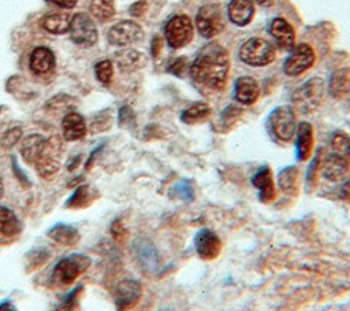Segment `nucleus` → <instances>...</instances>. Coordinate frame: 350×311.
Listing matches in <instances>:
<instances>
[{
    "label": "nucleus",
    "instance_id": "72a5a7b5",
    "mask_svg": "<svg viewBox=\"0 0 350 311\" xmlns=\"http://www.w3.org/2000/svg\"><path fill=\"white\" fill-rule=\"evenodd\" d=\"M172 195L183 201H191L194 199V190L193 186L190 185L189 181H180L174 185L172 188Z\"/></svg>",
    "mask_w": 350,
    "mask_h": 311
},
{
    "label": "nucleus",
    "instance_id": "c9c22d12",
    "mask_svg": "<svg viewBox=\"0 0 350 311\" xmlns=\"http://www.w3.org/2000/svg\"><path fill=\"white\" fill-rule=\"evenodd\" d=\"M81 292H82V286H78V289H74L53 311H75Z\"/></svg>",
    "mask_w": 350,
    "mask_h": 311
},
{
    "label": "nucleus",
    "instance_id": "aec40b11",
    "mask_svg": "<svg viewBox=\"0 0 350 311\" xmlns=\"http://www.w3.org/2000/svg\"><path fill=\"white\" fill-rule=\"evenodd\" d=\"M260 95L258 84L252 77H239L235 82V99L245 105L253 104Z\"/></svg>",
    "mask_w": 350,
    "mask_h": 311
},
{
    "label": "nucleus",
    "instance_id": "9b49d317",
    "mask_svg": "<svg viewBox=\"0 0 350 311\" xmlns=\"http://www.w3.org/2000/svg\"><path fill=\"white\" fill-rule=\"evenodd\" d=\"M135 260L145 274H154L160 267V258L154 244L146 237H138L133 244Z\"/></svg>",
    "mask_w": 350,
    "mask_h": 311
},
{
    "label": "nucleus",
    "instance_id": "a211bd4d",
    "mask_svg": "<svg viewBox=\"0 0 350 311\" xmlns=\"http://www.w3.org/2000/svg\"><path fill=\"white\" fill-rule=\"evenodd\" d=\"M313 142H314V136H313L312 125L308 122H301L297 126V141H295V151H297L298 160L306 162L312 156Z\"/></svg>",
    "mask_w": 350,
    "mask_h": 311
},
{
    "label": "nucleus",
    "instance_id": "a18cd8bd",
    "mask_svg": "<svg viewBox=\"0 0 350 311\" xmlns=\"http://www.w3.org/2000/svg\"><path fill=\"white\" fill-rule=\"evenodd\" d=\"M0 311H16V308L11 301H3L0 304Z\"/></svg>",
    "mask_w": 350,
    "mask_h": 311
},
{
    "label": "nucleus",
    "instance_id": "c756f323",
    "mask_svg": "<svg viewBox=\"0 0 350 311\" xmlns=\"http://www.w3.org/2000/svg\"><path fill=\"white\" fill-rule=\"evenodd\" d=\"M21 232V222L16 215L7 207L0 206V233L4 236H15Z\"/></svg>",
    "mask_w": 350,
    "mask_h": 311
},
{
    "label": "nucleus",
    "instance_id": "4be33fe9",
    "mask_svg": "<svg viewBox=\"0 0 350 311\" xmlns=\"http://www.w3.org/2000/svg\"><path fill=\"white\" fill-rule=\"evenodd\" d=\"M115 62L122 71L131 73L146 64V56L137 49L127 48L116 52Z\"/></svg>",
    "mask_w": 350,
    "mask_h": 311
},
{
    "label": "nucleus",
    "instance_id": "f8f14e48",
    "mask_svg": "<svg viewBox=\"0 0 350 311\" xmlns=\"http://www.w3.org/2000/svg\"><path fill=\"white\" fill-rule=\"evenodd\" d=\"M108 42L116 47H126L144 38V29L134 21H120L108 32Z\"/></svg>",
    "mask_w": 350,
    "mask_h": 311
},
{
    "label": "nucleus",
    "instance_id": "cd10ccee",
    "mask_svg": "<svg viewBox=\"0 0 350 311\" xmlns=\"http://www.w3.org/2000/svg\"><path fill=\"white\" fill-rule=\"evenodd\" d=\"M70 22H71V16L66 12L48 14L41 19L42 27L46 32L53 33V34H63V33L68 32Z\"/></svg>",
    "mask_w": 350,
    "mask_h": 311
},
{
    "label": "nucleus",
    "instance_id": "7ed1b4c3",
    "mask_svg": "<svg viewBox=\"0 0 350 311\" xmlns=\"http://www.w3.org/2000/svg\"><path fill=\"white\" fill-rule=\"evenodd\" d=\"M324 81L320 77L309 78L291 95V103L301 114H309L314 111L323 100Z\"/></svg>",
    "mask_w": 350,
    "mask_h": 311
},
{
    "label": "nucleus",
    "instance_id": "8fccbe9b",
    "mask_svg": "<svg viewBox=\"0 0 350 311\" xmlns=\"http://www.w3.org/2000/svg\"><path fill=\"white\" fill-rule=\"evenodd\" d=\"M159 311H168V310H159Z\"/></svg>",
    "mask_w": 350,
    "mask_h": 311
},
{
    "label": "nucleus",
    "instance_id": "9d476101",
    "mask_svg": "<svg viewBox=\"0 0 350 311\" xmlns=\"http://www.w3.org/2000/svg\"><path fill=\"white\" fill-rule=\"evenodd\" d=\"M316 60L314 51L308 44H298L293 48L291 53L287 56L283 70L290 77H297L302 73H305L308 69L313 66Z\"/></svg>",
    "mask_w": 350,
    "mask_h": 311
},
{
    "label": "nucleus",
    "instance_id": "6e6552de",
    "mask_svg": "<svg viewBox=\"0 0 350 311\" xmlns=\"http://www.w3.org/2000/svg\"><path fill=\"white\" fill-rule=\"evenodd\" d=\"M194 34V27L187 15H175L172 16L165 27H164V36L171 48H182L187 45Z\"/></svg>",
    "mask_w": 350,
    "mask_h": 311
},
{
    "label": "nucleus",
    "instance_id": "f3484780",
    "mask_svg": "<svg viewBox=\"0 0 350 311\" xmlns=\"http://www.w3.org/2000/svg\"><path fill=\"white\" fill-rule=\"evenodd\" d=\"M227 15L232 23L246 26L254 16L253 0H230L227 5Z\"/></svg>",
    "mask_w": 350,
    "mask_h": 311
},
{
    "label": "nucleus",
    "instance_id": "5701e85b",
    "mask_svg": "<svg viewBox=\"0 0 350 311\" xmlns=\"http://www.w3.org/2000/svg\"><path fill=\"white\" fill-rule=\"evenodd\" d=\"M328 92L334 99H343L350 93V69H338L328 82Z\"/></svg>",
    "mask_w": 350,
    "mask_h": 311
},
{
    "label": "nucleus",
    "instance_id": "49530a36",
    "mask_svg": "<svg viewBox=\"0 0 350 311\" xmlns=\"http://www.w3.org/2000/svg\"><path fill=\"white\" fill-rule=\"evenodd\" d=\"M260 5H262V7H272L273 5V3H275V0H256Z\"/></svg>",
    "mask_w": 350,
    "mask_h": 311
},
{
    "label": "nucleus",
    "instance_id": "c03bdc74",
    "mask_svg": "<svg viewBox=\"0 0 350 311\" xmlns=\"http://www.w3.org/2000/svg\"><path fill=\"white\" fill-rule=\"evenodd\" d=\"M51 1L62 8H72L78 3V0H51Z\"/></svg>",
    "mask_w": 350,
    "mask_h": 311
},
{
    "label": "nucleus",
    "instance_id": "de8ad7c7",
    "mask_svg": "<svg viewBox=\"0 0 350 311\" xmlns=\"http://www.w3.org/2000/svg\"><path fill=\"white\" fill-rule=\"evenodd\" d=\"M3 190H4L3 189V181H1V177H0V197L3 196Z\"/></svg>",
    "mask_w": 350,
    "mask_h": 311
},
{
    "label": "nucleus",
    "instance_id": "7c9ffc66",
    "mask_svg": "<svg viewBox=\"0 0 350 311\" xmlns=\"http://www.w3.org/2000/svg\"><path fill=\"white\" fill-rule=\"evenodd\" d=\"M90 14L98 22H107L115 15L113 0H92L90 1Z\"/></svg>",
    "mask_w": 350,
    "mask_h": 311
},
{
    "label": "nucleus",
    "instance_id": "09e8293b",
    "mask_svg": "<svg viewBox=\"0 0 350 311\" xmlns=\"http://www.w3.org/2000/svg\"><path fill=\"white\" fill-rule=\"evenodd\" d=\"M347 153H350V137H349V147H347Z\"/></svg>",
    "mask_w": 350,
    "mask_h": 311
},
{
    "label": "nucleus",
    "instance_id": "412c9836",
    "mask_svg": "<svg viewBox=\"0 0 350 311\" xmlns=\"http://www.w3.org/2000/svg\"><path fill=\"white\" fill-rule=\"evenodd\" d=\"M62 130H63L64 140L67 141L81 140L86 133L85 119L78 112H68L64 115L62 121Z\"/></svg>",
    "mask_w": 350,
    "mask_h": 311
},
{
    "label": "nucleus",
    "instance_id": "20e7f679",
    "mask_svg": "<svg viewBox=\"0 0 350 311\" xmlns=\"http://www.w3.org/2000/svg\"><path fill=\"white\" fill-rule=\"evenodd\" d=\"M275 48L271 42L260 37L246 40L239 48V58L243 63L254 67L267 66L275 59Z\"/></svg>",
    "mask_w": 350,
    "mask_h": 311
},
{
    "label": "nucleus",
    "instance_id": "bb28decb",
    "mask_svg": "<svg viewBox=\"0 0 350 311\" xmlns=\"http://www.w3.org/2000/svg\"><path fill=\"white\" fill-rule=\"evenodd\" d=\"M278 185L286 195H297L299 190V170L295 166H287L278 174Z\"/></svg>",
    "mask_w": 350,
    "mask_h": 311
},
{
    "label": "nucleus",
    "instance_id": "b1692460",
    "mask_svg": "<svg viewBox=\"0 0 350 311\" xmlns=\"http://www.w3.org/2000/svg\"><path fill=\"white\" fill-rule=\"evenodd\" d=\"M55 67V55L46 47H37L30 56V69L36 74H46Z\"/></svg>",
    "mask_w": 350,
    "mask_h": 311
},
{
    "label": "nucleus",
    "instance_id": "393cba45",
    "mask_svg": "<svg viewBox=\"0 0 350 311\" xmlns=\"http://www.w3.org/2000/svg\"><path fill=\"white\" fill-rule=\"evenodd\" d=\"M45 145V138L40 134H30L22 140L21 155L27 164H34Z\"/></svg>",
    "mask_w": 350,
    "mask_h": 311
},
{
    "label": "nucleus",
    "instance_id": "a19ab883",
    "mask_svg": "<svg viewBox=\"0 0 350 311\" xmlns=\"http://www.w3.org/2000/svg\"><path fill=\"white\" fill-rule=\"evenodd\" d=\"M185 66H186V59L185 58H178L171 63V66L168 67V71H171L175 75H180L183 73Z\"/></svg>",
    "mask_w": 350,
    "mask_h": 311
},
{
    "label": "nucleus",
    "instance_id": "ddd939ff",
    "mask_svg": "<svg viewBox=\"0 0 350 311\" xmlns=\"http://www.w3.org/2000/svg\"><path fill=\"white\" fill-rule=\"evenodd\" d=\"M142 296V285L137 279H122L113 292V301L118 311L131 310Z\"/></svg>",
    "mask_w": 350,
    "mask_h": 311
},
{
    "label": "nucleus",
    "instance_id": "2eb2a0df",
    "mask_svg": "<svg viewBox=\"0 0 350 311\" xmlns=\"http://www.w3.org/2000/svg\"><path fill=\"white\" fill-rule=\"evenodd\" d=\"M349 171V162L342 153L334 152L321 160L320 174L328 181H340Z\"/></svg>",
    "mask_w": 350,
    "mask_h": 311
},
{
    "label": "nucleus",
    "instance_id": "4468645a",
    "mask_svg": "<svg viewBox=\"0 0 350 311\" xmlns=\"http://www.w3.org/2000/svg\"><path fill=\"white\" fill-rule=\"evenodd\" d=\"M194 248L202 260H213L221 252V240L211 229H201L194 237Z\"/></svg>",
    "mask_w": 350,
    "mask_h": 311
},
{
    "label": "nucleus",
    "instance_id": "4c0bfd02",
    "mask_svg": "<svg viewBox=\"0 0 350 311\" xmlns=\"http://www.w3.org/2000/svg\"><path fill=\"white\" fill-rule=\"evenodd\" d=\"M111 234L118 242H124L129 232L120 219H115L111 225Z\"/></svg>",
    "mask_w": 350,
    "mask_h": 311
},
{
    "label": "nucleus",
    "instance_id": "f03ea898",
    "mask_svg": "<svg viewBox=\"0 0 350 311\" xmlns=\"http://www.w3.org/2000/svg\"><path fill=\"white\" fill-rule=\"evenodd\" d=\"M90 263V259L82 253L64 256L53 267L51 279L56 286H68L89 269Z\"/></svg>",
    "mask_w": 350,
    "mask_h": 311
},
{
    "label": "nucleus",
    "instance_id": "2f4dec72",
    "mask_svg": "<svg viewBox=\"0 0 350 311\" xmlns=\"http://www.w3.org/2000/svg\"><path fill=\"white\" fill-rule=\"evenodd\" d=\"M96 195L93 193V190L90 189V186L88 185H82L79 186L74 193L72 196L68 199L67 201V207L68 208H82V207H86L89 206L93 200H94Z\"/></svg>",
    "mask_w": 350,
    "mask_h": 311
},
{
    "label": "nucleus",
    "instance_id": "473e14b6",
    "mask_svg": "<svg viewBox=\"0 0 350 311\" xmlns=\"http://www.w3.org/2000/svg\"><path fill=\"white\" fill-rule=\"evenodd\" d=\"M94 73H96V78L101 82V84H109L113 75V66L109 60H101L96 64L94 67Z\"/></svg>",
    "mask_w": 350,
    "mask_h": 311
},
{
    "label": "nucleus",
    "instance_id": "6ab92c4d",
    "mask_svg": "<svg viewBox=\"0 0 350 311\" xmlns=\"http://www.w3.org/2000/svg\"><path fill=\"white\" fill-rule=\"evenodd\" d=\"M269 33L278 42V45L283 49H290L294 47L295 33L293 26L283 18H275L269 23Z\"/></svg>",
    "mask_w": 350,
    "mask_h": 311
},
{
    "label": "nucleus",
    "instance_id": "dca6fc26",
    "mask_svg": "<svg viewBox=\"0 0 350 311\" xmlns=\"http://www.w3.org/2000/svg\"><path fill=\"white\" fill-rule=\"evenodd\" d=\"M253 186L258 190V199L262 203H271L275 199V185L272 179V173L268 166L261 167L252 178Z\"/></svg>",
    "mask_w": 350,
    "mask_h": 311
},
{
    "label": "nucleus",
    "instance_id": "e433bc0d",
    "mask_svg": "<svg viewBox=\"0 0 350 311\" xmlns=\"http://www.w3.org/2000/svg\"><path fill=\"white\" fill-rule=\"evenodd\" d=\"M22 137V130L21 127H14V129H10L7 130L3 137L0 138V144L4 147V148H10L12 145H15Z\"/></svg>",
    "mask_w": 350,
    "mask_h": 311
},
{
    "label": "nucleus",
    "instance_id": "c85d7f7f",
    "mask_svg": "<svg viewBox=\"0 0 350 311\" xmlns=\"http://www.w3.org/2000/svg\"><path fill=\"white\" fill-rule=\"evenodd\" d=\"M211 115V107L206 103L197 101L187 107L182 114H180V121L186 125H196L200 122H204L209 118Z\"/></svg>",
    "mask_w": 350,
    "mask_h": 311
},
{
    "label": "nucleus",
    "instance_id": "0eeeda50",
    "mask_svg": "<svg viewBox=\"0 0 350 311\" xmlns=\"http://www.w3.org/2000/svg\"><path fill=\"white\" fill-rule=\"evenodd\" d=\"M60 156H62V142L59 137H51L45 140V145L34 163L36 170L40 177L51 178L53 177L60 167Z\"/></svg>",
    "mask_w": 350,
    "mask_h": 311
},
{
    "label": "nucleus",
    "instance_id": "f704fd0d",
    "mask_svg": "<svg viewBox=\"0 0 350 311\" xmlns=\"http://www.w3.org/2000/svg\"><path fill=\"white\" fill-rule=\"evenodd\" d=\"M243 114V110L238 105H228L223 112H221V116H220V122L223 126H227V127H231L237 119H239V116Z\"/></svg>",
    "mask_w": 350,
    "mask_h": 311
},
{
    "label": "nucleus",
    "instance_id": "79ce46f5",
    "mask_svg": "<svg viewBox=\"0 0 350 311\" xmlns=\"http://www.w3.org/2000/svg\"><path fill=\"white\" fill-rule=\"evenodd\" d=\"M148 8V4L145 0H139L137 3H134L131 7H130V14L133 16H141Z\"/></svg>",
    "mask_w": 350,
    "mask_h": 311
},
{
    "label": "nucleus",
    "instance_id": "37998d69",
    "mask_svg": "<svg viewBox=\"0 0 350 311\" xmlns=\"http://www.w3.org/2000/svg\"><path fill=\"white\" fill-rule=\"evenodd\" d=\"M338 196L340 200L350 201V179L340 185V188L338 189Z\"/></svg>",
    "mask_w": 350,
    "mask_h": 311
},
{
    "label": "nucleus",
    "instance_id": "a878e982",
    "mask_svg": "<svg viewBox=\"0 0 350 311\" xmlns=\"http://www.w3.org/2000/svg\"><path fill=\"white\" fill-rule=\"evenodd\" d=\"M48 237L57 244L72 247L79 241V232L71 225L57 223L48 230Z\"/></svg>",
    "mask_w": 350,
    "mask_h": 311
},
{
    "label": "nucleus",
    "instance_id": "ea45409f",
    "mask_svg": "<svg viewBox=\"0 0 350 311\" xmlns=\"http://www.w3.org/2000/svg\"><path fill=\"white\" fill-rule=\"evenodd\" d=\"M332 147L335 149V152L342 153V152H347V147H349V137L342 134V133H336L332 138Z\"/></svg>",
    "mask_w": 350,
    "mask_h": 311
},
{
    "label": "nucleus",
    "instance_id": "1a4fd4ad",
    "mask_svg": "<svg viewBox=\"0 0 350 311\" xmlns=\"http://www.w3.org/2000/svg\"><path fill=\"white\" fill-rule=\"evenodd\" d=\"M68 32L71 40L75 44L83 47L94 45L98 37L96 25L90 15H88L86 12H78L71 18Z\"/></svg>",
    "mask_w": 350,
    "mask_h": 311
},
{
    "label": "nucleus",
    "instance_id": "f257e3e1",
    "mask_svg": "<svg viewBox=\"0 0 350 311\" xmlns=\"http://www.w3.org/2000/svg\"><path fill=\"white\" fill-rule=\"evenodd\" d=\"M228 71V52L216 42L205 45L190 64L191 79L211 90H223L226 88Z\"/></svg>",
    "mask_w": 350,
    "mask_h": 311
},
{
    "label": "nucleus",
    "instance_id": "58836bf2",
    "mask_svg": "<svg viewBox=\"0 0 350 311\" xmlns=\"http://www.w3.org/2000/svg\"><path fill=\"white\" fill-rule=\"evenodd\" d=\"M320 167H321V158H320V155L317 153L316 158L313 159L312 164L309 166V170H308V175H306V182H308V185L316 182V177H317V173L320 171Z\"/></svg>",
    "mask_w": 350,
    "mask_h": 311
},
{
    "label": "nucleus",
    "instance_id": "423d86ee",
    "mask_svg": "<svg viewBox=\"0 0 350 311\" xmlns=\"http://www.w3.org/2000/svg\"><path fill=\"white\" fill-rule=\"evenodd\" d=\"M198 33L205 38H212L224 29V14L219 4H205L196 15Z\"/></svg>",
    "mask_w": 350,
    "mask_h": 311
},
{
    "label": "nucleus",
    "instance_id": "39448f33",
    "mask_svg": "<svg viewBox=\"0 0 350 311\" xmlns=\"http://www.w3.org/2000/svg\"><path fill=\"white\" fill-rule=\"evenodd\" d=\"M268 127L271 133L280 141L293 140L297 133V118L294 108L290 105H280L275 108L268 116Z\"/></svg>",
    "mask_w": 350,
    "mask_h": 311
}]
</instances>
